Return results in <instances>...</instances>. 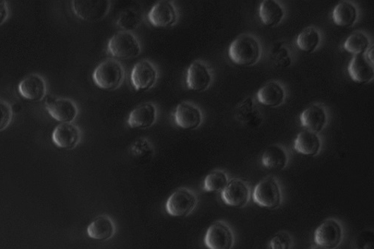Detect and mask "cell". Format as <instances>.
I'll return each mask as SVG.
<instances>
[{"mask_svg":"<svg viewBox=\"0 0 374 249\" xmlns=\"http://www.w3.org/2000/svg\"><path fill=\"white\" fill-rule=\"evenodd\" d=\"M261 46L257 39L250 34H242L229 46L228 56L232 63L240 66L256 65L261 57Z\"/></svg>","mask_w":374,"mask_h":249,"instance_id":"cell-1","label":"cell"},{"mask_svg":"<svg viewBox=\"0 0 374 249\" xmlns=\"http://www.w3.org/2000/svg\"><path fill=\"white\" fill-rule=\"evenodd\" d=\"M92 78L99 88L113 91L123 85L125 70L123 65L115 59H107L95 68Z\"/></svg>","mask_w":374,"mask_h":249,"instance_id":"cell-2","label":"cell"},{"mask_svg":"<svg viewBox=\"0 0 374 249\" xmlns=\"http://www.w3.org/2000/svg\"><path fill=\"white\" fill-rule=\"evenodd\" d=\"M107 52L120 59H130L140 55L139 39L130 32L120 31L113 35L107 44Z\"/></svg>","mask_w":374,"mask_h":249,"instance_id":"cell-3","label":"cell"},{"mask_svg":"<svg viewBox=\"0 0 374 249\" xmlns=\"http://www.w3.org/2000/svg\"><path fill=\"white\" fill-rule=\"evenodd\" d=\"M199 203L197 195L192 189L182 187L177 189L166 205L168 215L174 217H185L195 210Z\"/></svg>","mask_w":374,"mask_h":249,"instance_id":"cell-4","label":"cell"},{"mask_svg":"<svg viewBox=\"0 0 374 249\" xmlns=\"http://www.w3.org/2000/svg\"><path fill=\"white\" fill-rule=\"evenodd\" d=\"M252 198L261 208H278L282 203V193L278 181L272 177L261 180L255 187Z\"/></svg>","mask_w":374,"mask_h":249,"instance_id":"cell-5","label":"cell"},{"mask_svg":"<svg viewBox=\"0 0 374 249\" xmlns=\"http://www.w3.org/2000/svg\"><path fill=\"white\" fill-rule=\"evenodd\" d=\"M343 240V226L339 221L333 218L323 221L313 234V241L316 244L327 249L339 248Z\"/></svg>","mask_w":374,"mask_h":249,"instance_id":"cell-6","label":"cell"},{"mask_svg":"<svg viewBox=\"0 0 374 249\" xmlns=\"http://www.w3.org/2000/svg\"><path fill=\"white\" fill-rule=\"evenodd\" d=\"M235 243V232L223 221L213 222L204 236V245L208 249H232Z\"/></svg>","mask_w":374,"mask_h":249,"instance_id":"cell-7","label":"cell"},{"mask_svg":"<svg viewBox=\"0 0 374 249\" xmlns=\"http://www.w3.org/2000/svg\"><path fill=\"white\" fill-rule=\"evenodd\" d=\"M75 14L82 20L96 22L104 19L110 11L108 0H75L71 2Z\"/></svg>","mask_w":374,"mask_h":249,"instance_id":"cell-8","label":"cell"},{"mask_svg":"<svg viewBox=\"0 0 374 249\" xmlns=\"http://www.w3.org/2000/svg\"><path fill=\"white\" fill-rule=\"evenodd\" d=\"M158 75V70L152 63L142 60L132 70L131 84L137 91H148L155 86Z\"/></svg>","mask_w":374,"mask_h":249,"instance_id":"cell-9","label":"cell"},{"mask_svg":"<svg viewBox=\"0 0 374 249\" xmlns=\"http://www.w3.org/2000/svg\"><path fill=\"white\" fill-rule=\"evenodd\" d=\"M221 198L227 206L243 208L249 203L251 198L250 186L242 179H233L228 181L221 192Z\"/></svg>","mask_w":374,"mask_h":249,"instance_id":"cell-10","label":"cell"},{"mask_svg":"<svg viewBox=\"0 0 374 249\" xmlns=\"http://www.w3.org/2000/svg\"><path fill=\"white\" fill-rule=\"evenodd\" d=\"M149 20L155 27H171L176 25L179 16L175 4L171 1H159L150 10Z\"/></svg>","mask_w":374,"mask_h":249,"instance_id":"cell-11","label":"cell"},{"mask_svg":"<svg viewBox=\"0 0 374 249\" xmlns=\"http://www.w3.org/2000/svg\"><path fill=\"white\" fill-rule=\"evenodd\" d=\"M213 80L211 70L206 63L197 60L187 69V87L189 90L204 91L211 87Z\"/></svg>","mask_w":374,"mask_h":249,"instance_id":"cell-12","label":"cell"},{"mask_svg":"<svg viewBox=\"0 0 374 249\" xmlns=\"http://www.w3.org/2000/svg\"><path fill=\"white\" fill-rule=\"evenodd\" d=\"M46 110L55 120L61 123L75 122L79 113L77 104L68 98L47 99Z\"/></svg>","mask_w":374,"mask_h":249,"instance_id":"cell-13","label":"cell"},{"mask_svg":"<svg viewBox=\"0 0 374 249\" xmlns=\"http://www.w3.org/2000/svg\"><path fill=\"white\" fill-rule=\"evenodd\" d=\"M174 117L176 124L185 129H195L199 127L204 120L199 106L190 102L178 104Z\"/></svg>","mask_w":374,"mask_h":249,"instance_id":"cell-14","label":"cell"},{"mask_svg":"<svg viewBox=\"0 0 374 249\" xmlns=\"http://www.w3.org/2000/svg\"><path fill=\"white\" fill-rule=\"evenodd\" d=\"M54 143L63 149H74L81 140V130L73 123H62L57 125L53 132Z\"/></svg>","mask_w":374,"mask_h":249,"instance_id":"cell-15","label":"cell"},{"mask_svg":"<svg viewBox=\"0 0 374 249\" xmlns=\"http://www.w3.org/2000/svg\"><path fill=\"white\" fill-rule=\"evenodd\" d=\"M18 91L20 96L27 100L40 101L46 96V82L42 76L31 74L20 81Z\"/></svg>","mask_w":374,"mask_h":249,"instance_id":"cell-16","label":"cell"},{"mask_svg":"<svg viewBox=\"0 0 374 249\" xmlns=\"http://www.w3.org/2000/svg\"><path fill=\"white\" fill-rule=\"evenodd\" d=\"M299 120L301 126L318 134L327 126L328 115L323 106L313 104L301 113Z\"/></svg>","mask_w":374,"mask_h":249,"instance_id":"cell-17","label":"cell"},{"mask_svg":"<svg viewBox=\"0 0 374 249\" xmlns=\"http://www.w3.org/2000/svg\"><path fill=\"white\" fill-rule=\"evenodd\" d=\"M158 118V110L152 103L139 105L130 113L127 124L131 128L147 129L152 127Z\"/></svg>","mask_w":374,"mask_h":249,"instance_id":"cell-18","label":"cell"},{"mask_svg":"<svg viewBox=\"0 0 374 249\" xmlns=\"http://www.w3.org/2000/svg\"><path fill=\"white\" fill-rule=\"evenodd\" d=\"M349 77L359 84H366L373 79V63L367 58L366 53L356 55L348 66Z\"/></svg>","mask_w":374,"mask_h":249,"instance_id":"cell-19","label":"cell"},{"mask_svg":"<svg viewBox=\"0 0 374 249\" xmlns=\"http://www.w3.org/2000/svg\"><path fill=\"white\" fill-rule=\"evenodd\" d=\"M116 233V225L113 219L108 216H99L90 223L87 234L90 238L106 241L113 238Z\"/></svg>","mask_w":374,"mask_h":249,"instance_id":"cell-20","label":"cell"},{"mask_svg":"<svg viewBox=\"0 0 374 249\" xmlns=\"http://www.w3.org/2000/svg\"><path fill=\"white\" fill-rule=\"evenodd\" d=\"M322 147L319 136L309 130L300 132L294 140V150L304 156L315 157L320 153Z\"/></svg>","mask_w":374,"mask_h":249,"instance_id":"cell-21","label":"cell"},{"mask_svg":"<svg viewBox=\"0 0 374 249\" xmlns=\"http://www.w3.org/2000/svg\"><path fill=\"white\" fill-rule=\"evenodd\" d=\"M257 99L264 106L277 108L284 103L285 91L280 83L271 82L258 90Z\"/></svg>","mask_w":374,"mask_h":249,"instance_id":"cell-22","label":"cell"},{"mask_svg":"<svg viewBox=\"0 0 374 249\" xmlns=\"http://www.w3.org/2000/svg\"><path fill=\"white\" fill-rule=\"evenodd\" d=\"M261 162L264 168L270 171L283 170L288 162L285 149L280 146H272L263 153Z\"/></svg>","mask_w":374,"mask_h":249,"instance_id":"cell-23","label":"cell"},{"mask_svg":"<svg viewBox=\"0 0 374 249\" xmlns=\"http://www.w3.org/2000/svg\"><path fill=\"white\" fill-rule=\"evenodd\" d=\"M284 17V9L278 2L264 0L260 5L259 18L265 26L273 27L278 25Z\"/></svg>","mask_w":374,"mask_h":249,"instance_id":"cell-24","label":"cell"},{"mask_svg":"<svg viewBox=\"0 0 374 249\" xmlns=\"http://www.w3.org/2000/svg\"><path fill=\"white\" fill-rule=\"evenodd\" d=\"M357 18V8L353 4L347 1L337 4L332 11V20L339 27H351L354 25Z\"/></svg>","mask_w":374,"mask_h":249,"instance_id":"cell-25","label":"cell"},{"mask_svg":"<svg viewBox=\"0 0 374 249\" xmlns=\"http://www.w3.org/2000/svg\"><path fill=\"white\" fill-rule=\"evenodd\" d=\"M321 41L320 34L315 27H308L301 31L297 39V45L301 51L313 53Z\"/></svg>","mask_w":374,"mask_h":249,"instance_id":"cell-26","label":"cell"},{"mask_svg":"<svg viewBox=\"0 0 374 249\" xmlns=\"http://www.w3.org/2000/svg\"><path fill=\"white\" fill-rule=\"evenodd\" d=\"M370 47V41L363 32H354L347 39L344 44V49L356 55L365 53Z\"/></svg>","mask_w":374,"mask_h":249,"instance_id":"cell-27","label":"cell"},{"mask_svg":"<svg viewBox=\"0 0 374 249\" xmlns=\"http://www.w3.org/2000/svg\"><path fill=\"white\" fill-rule=\"evenodd\" d=\"M229 181L228 176L223 170H214L205 177L203 189L205 192H222Z\"/></svg>","mask_w":374,"mask_h":249,"instance_id":"cell-28","label":"cell"},{"mask_svg":"<svg viewBox=\"0 0 374 249\" xmlns=\"http://www.w3.org/2000/svg\"><path fill=\"white\" fill-rule=\"evenodd\" d=\"M140 22L139 14L134 9H127L120 14L117 20V25L124 30L130 32L136 30Z\"/></svg>","mask_w":374,"mask_h":249,"instance_id":"cell-29","label":"cell"},{"mask_svg":"<svg viewBox=\"0 0 374 249\" xmlns=\"http://www.w3.org/2000/svg\"><path fill=\"white\" fill-rule=\"evenodd\" d=\"M292 245V237L286 231L275 234L269 242L270 249H291Z\"/></svg>","mask_w":374,"mask_h":249,"instance_id":"cell-30","label":"cell"},{"mask_svg":"<svg viewBox=\"0 0 374 249\" xmlns=\"http://www.w3.org/2000/svg\"><path fill=\"white\" fill-rule=\"evenodd\" d=\"M12 117H13V112H12L11 105L5 101L0 100V132L8 127Z\"/></svg>","mask_w":374,"mask_h":249,"instance_id":"cell-31","label":"cell"},{"mask_svg":"<svg viewBox=\"0 0 374 249\" xmlns=\"http://www.w3.org/2000/svg\"><path fill=\"white\" fill-rule=\"evenodd\" d=\"M9 16V8L7 2L0 0V25L7 20Z\"/></svg>","mask_w":374,"mask_h":249,"instance_id":"cell-32","label":"cell"},{"mask_svg":"<svg viewBox=\"0 0 374 249\" xmlns=\"http://www.w3.org/2000/svg\"><path fill=\"white\" fill-rule=\"evenodd\" d=\"M310 249H327V248H322V247H320V246H313L312 248H311Z\"/></svg>","mask_w":374,"mask_h":249,"instance_id":"cell-33","label":"cell"}]
</instances>
